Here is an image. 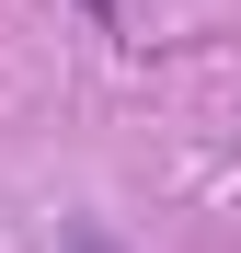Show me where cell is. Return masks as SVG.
<instances>
[{
  "mask_svg": "<svg viewBox=\"0 0 241 253\" xmlns=\"http://www.w3.org/2000/svg\"><path fill=\"white\" fill-rule=\"evenodd\" d=\"M58 253H127V242H115L103 219H69V230H58Z\"/></svg>",
  "mask_w": 241,
  "mask_h": 253,
  "instance_id": "cell-1",
  "label": "cell"
}]
</instances>
